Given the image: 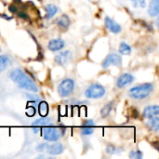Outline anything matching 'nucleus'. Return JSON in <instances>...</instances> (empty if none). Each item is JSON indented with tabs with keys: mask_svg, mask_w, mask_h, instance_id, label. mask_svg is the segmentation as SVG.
<instances>
[{
	"mask_svg": "<svg viewBox=\"0 0 159 159\" xmlns=\"http://www.w3.org/2000/svg\"><path fill=\"white\" fill-rule=\"evenodd\" d=\"M75 89V82L71 78H66L62 80L58 87V93L61 97H68L70 96Z\"/></svg>",
	"mask_w": 159,
	"mask_h": 159,
	"instance_id": "7ed1b4c3",
	"label": "nucleus"
},
{
	"mask_svg": "<svg viewBox=\"0 0 159 159\" xmlns=\"http://www.w3.org/2000/svg\"><path fill=\"white\" fill-rule=\"evenodd\" d=\"M70 18L66 15V14H63L61 16H60L57 20H56V23L57 25L62 29V30H66L69 26H70Z\"/></svg>",
	"mask_w": 159,
	"mask_h": 159,
	"instance_id": "2eb2a0df",
	"label": "nucleus"
},
{
	"mask_svg": "<svg viewBox=\"0 0 159 159\" xmlns=\"http://www.w3.org/2000/svg\"><path fill=\"white\" fill-rule=\"evenodd\" d=\"M138 1V4L142 7H145V0H137Z\"/></svg>",
	"mask_w": 159,
	"mask_h": 159,
	"instance_id": "cd10ccee",
	"label": "nucleus"
},
{
	"mask_svg": "<svg viewBox=\"0 0 159 159\" xmlns=\"http://www.w3.org/2000/svg\"><path fill=\"white\" fill-rule=\"evenodd\" d=\"M131 52V48L126 42H121L119 45V53L122 55H129Z\"/></svg>",
	"mask_w": 159,
	"mask_h": 159,
	"instance_id": "aec40b11",
	"label": "nucleus"
},
{
	"mask_svg": "<svg viewBox=\"0 0 159 159\" xmlns=\"http://www.w3.org/2000/svg\"><path fill=\"white\" fill-rule=\"evenodd\" d=\"M71 59V52L69 50L62 51L56 55L55 57V62L59 65H66Z\"/></svg>",
	"mask_w": 159,
	"mask_h": 159,
	"instance_id": "9d476101",
	"label": "nucleus"
},
{
	"mask_svg": "<svg viewBox=\"0 0 159 159\" xmlns=\"http://www.w3.org/2000/svg\"><path fill=\"white\" fill-rule=\"evenodd\" d=\"M42 135L43 138L48 142H57L61 138V132L59 129L51 125L46 126L42 128Z\"/></svg>",
	"mask_w": 159,
	"mask_h": 159,
	"instance_id": "39448f33",
	"label": "nucleus"
},
{
	"mask_svg": "<svg viewBox=\"0 0 159 159\" xmlns=\"http://www.w3.org/2000/svg\"><path fill=\"white\" fill-rule=\"evenodd\" d=\"M94 126H95V123L93 120L84 121L81 127V134L85 136L91 135L94 132Z\"/></svg>",
	"mask_w": 159,
	"mask_h": 159,
	"instance_id": "9b49d317",
	"label": "nucleus"
},
{
	"mask_svg": "<svg viewBox=\"0 0 159 159\" xmlns=\"http://www.w3.org/2000/svg\"><path fill=\"white\" fill-rule=\"evenodd\" d=\"M122 64V58L120 55L116 54V53H112L110 55H108L104 61H102V67L103 68H108L111 65L114 66H120Z\"/></svg>",
	"mask_w": 159,
	"mask_h": 159,
	"instance_id": "423d86ee",
	"label": "nucleus"
},
{
	"mask_svg": "<svg viewBox=\"0 0 159 159\" xmlns=\"http://www.w3.org/2000/svg\"><path fill=\"white\" fill-rule=\"evenodd\" d=\"M115 151H116V147L114 146V145H112V144H110V145H108L107 147H106V152L108 153V154H114L115 153Z\"/></svg>",
	"mask_w": 159,
	"mask_h": 159,
	"instance_id": "393cba45",
	"label": "nucleus"
},
{
	"mask_svg": "<svg viewBox=\"0 0 159 159\" xmlns=\"http://www.w3.org/2000/svg\"><path fill=\"white\" fill-rule=\"evenodd\" d=\"M147 126L149 128V129L153 130V131H158L159 129V117L156 116L153 118H150L147 122Z\"/></svg>",
	"mask_w": 159,
	"mask_h": 159,
	"instance_id": "f3484780",
	"label": "nucleus"
},
{
	"mask_svg": "<svg viewBox=\"0 0 159 159\" xmlns=\"http://www.w3.org/2000/svg\"><path fill=\"white\" fill-rule=\"evenodd\" d=\"M38 112L41 117L47 116L48 114V105L46 102H41L38 105Z\"/></svg>",
	"mask_w": 159,
	"mask_h": 159,
	"instance_id": "6ab92c4d",
	"label": "nucleus"
},
{
	"mask_svg": "<svg viewBox=\"0 0 159 159\" xmlns=\"http://www.w3.org/2000/svg\"><path fill=\"white\" fill-rule=\"evenodd\" d=\"M130 1H132L134 3V7H137L138 6V1L137 0H130Z\"/></svg>",
	"mask_w": 159,
	"mask_h": 159,
	"instance_id": "c85d7f7f",
	"label": "nucleus"
},
{
	"mask_svg": "<svg viewBox=\"0 0 159 159\" xmlns=\"http://www.w3.org/2000/svg\"><path fill=\"white\" fill-rule=\"evenodd\" d=\"M105 94V89L100 84L90 85L85 91V96L89 99H100Z\"/></svg>",
	"mask_w": 159,
	"mask_h": 159,
	"instance_id": "20e7f679",
	"label": "nucleus"
},
{
	"mask_svg": "<svg viewBox=\"0 0 159 159\" xmlns=\"http://www.w3.org/2000/svg\"><path fill=\"white\" fill-rule=\"evenodd\" d=\"M134 80V76L130 74H123L121 75L117 81H116V87L119 88V89H122V88H125L126 86L131 84Z\"/></svg>",
	"mask_w": 159,
	"mask_h": 159,
	"instance_id": "6e6552de",
	"label": "nucleus"
},
{
	"mask_svg": "<svg viewBox=\"0 0 159 159\" xmlns=\"http://www.w3.org/2000/svg\"><path fill=\"white\" fill-rule=\"evenodd\" d=\"M49 125H51V119L47 116H44V117H41L39 119H36L35 121H34L32 124V128L34 129V132L37 133L40 129H42L46 126H49Z\"/></svg>",
	"mask_w": 159,
	"mask_h": 159,
	"instance_id": "0eeeda50",
	"label": "nucleus"
},
{
	"mask_svg": "<svg viewBox=\"0 0 159 159\" xmlns=\"http://www.w3.org/2000/svg\"><path fill=\"white\" fill-rule=\"evenodd\" d=\"M148 13L151 17H157L159 14V0H151Z\"/></svg>",
	"mask_w": 159,
	"mask_h": 159,
	"instance_id": "dca6fc26",
	"label": "nucleus"
},
{
	"mask_svg": "<svg viewBox=\"0 0 159 159\" xmlns=\"http://www.w3.org/2000/svg\"><path fill=\"white\" fill-rule=\"evenodd\" d=\"M9 10H10L11 12H13V13H17V11H18L19 9H18V7H17L16 6L11 5V6H9Z\"/></svg>",
	"mask_w": 159,
	"mask_h": 159,
	"instance_id": "bb28decb",
	"label": "nucleus"
},
{
	"mask_svg": "<svg viewBox=\"0 0 159 159\" xmlns=\"http://www.w3.org/2000/svg\"><path fill=\"white\" fill-rule=\"evenodd\" d=\"M104 24H105V27H106L109 31H111L112 33H114V34H118V33H120L121 30H122L121 26H120L116 20H114L113 19H111L110 17H106V18H105V20H104Z\"/></svg>",
	"mask_w": 159,
	"mask_h": 159,
	"instance_id": "1a4fd4ad",
	"label": "nucleus"
},
{
	"mask_svg": "<svg viewBox=\"0 0 159 159\" xmlns=\"http://www.w3.org/2000/svg\"><path fill=\"white\" fill-rule=\"evenodd\" d=\"M26 96H27V98H28V100H29V101H33V102H39V101H40L39 97H37V96H35V95H33V94H27Z\"/></svg>",
	"mask_w": 159,
	"mask_h": 159,
	"instance_id": "b1692460",
	"label": "nucleus"
},
{
	"mask_svg": "<svg viewBox=\"0 0 159 159\" xmlns=\"http://www.w3.org/2000/svg\"><path fill=\"white\" fill-rule=\"evenodd\" d=\"M58 12V7L52 4H49L46 7V19H51Z\"/></svg>",
	"mask_w": 159,
	"mask_h": 159,
	"instance_id": "a211bd4d",
	"label": "nucleus"
},
{
	"mask_svg": "<svg viewBox=\"0 0 159 159\" xmlns=\"http://www.w3.org/2000/svg\"><path fill=\"white\" fill-rule=\"evenodd\" d=\"M153 89L154 85L152 83L142 84L130 89L129 91V96L134 100H143L151 94Z\"/></svg>",
	"mask_w": 159,
	"mask_h": 159,
	"instance_id": "f03ea898",
	"label": "nucleus"
},
{
	"mask_svg": "<svg viewBox=\"0 0 159 159\" xmlns=\"http://www.w3.org/2000/svg\"><path fill=\"white\" fill-rule=\"evenodd\" d=\"M159 115V107L158 105H153V106H147L143 113V117L150 119L156 116H158Z\"/></svg>",
	"mask_w": 159,
	"mask_h": 159,
	"instance_id": "f8f14e48",
	"label": "nucleus"
},
{
	"mask_svg": "<svg viewBox=\"0 0 159 159\" xmlns=\"http://www.w3.org/2000/svg\"><path fill=\"white\" fill-rule=\"evenodd\" d=\"M129 157L130 158H137V159H141L143 158V154L141 151H132L130 154H129Z\"/></svg>",
	"mask_w": 159,
	"mask_h": 159,
	"instance_id": "5701e85b",
	"label": "nucleus"
},
{
	"mask_svg": "<svg viewBox=\"0 0 159 159\" xmlns=\"http://www.w3.org/2000/svg\"><path fill=\"white\" fill-rule=\"evenodd\" d=\"M9 62V58L7 55H0V73L7 69Z\"/></svg>",
	"mask_w": 159,
	"mask_h": 159,
	"instance_id": "412c9836",
	"label": "nucleus"
},
{
	"mask_svg": "<svg viewBox=\"0 0 159 159\" xmlns=\"http://www.w3.org/2000/svg\"><path fill=\"white\" fill-rule=\"evenodd\" d=\"M63 146L61 143H54V144H51V145H47V148H46V152L49 155H53V156H56V155H60L63 152Z\"/></svg>",
	"mask_w": 159,
	"mask_h": 159,
	"instance_id": "ddd939ff",
	"label": "nucleus"
},
{
	"mask_svg": "<svg viewBox=\"0 0 159 159\" xmlns=\"http://www.w3.org/2000/svg\"><path fill=\"white\" fill-rule=\"evenodd\" d=\"M47 143H41V144H39L37 147H36V149L38 150V151H40V152H42V151H45L46 150V148H47Z\"/></svg>",
	"mask_w": 159,
	"mask_h": 159,
	"instance_id": "a878e982",
	"label": "nucleus"
},
{
	"mask_svg": "<svg viewBox=\"0 0 159 159\" xmlns=\"http://www.w3.org/2000/svg\"><path fill=\"white\" fill-rule=\"evenodd\" d=\"M112 109H113V103H112V102L105 104V105L102 107V111H101L102 116V117H106V116H108L110 115V113H111Z\"/></svg>",
	"mask_w": 159,
	"mask_h": 159,
	"instance_id": "4be33fe9",
	"label": "nucleus"
},
{
	"mask_svg": "<svg viewBox=\"0 0 159 159\" xmlns=\"http://www.w3.org/2000/svg\"><path fill=\"white\" fill-rule=\"evenodd\" d=\"M10 78L12 79V81H14L18 87H20V89L32 91V92H37L38 91V88L36 86V84L34 83V81L33 79H31L22 70L20 69H14L10 75H9Z\"/></svg>",
	"mask_w": 159,
	"mask_h": 159,
	"instance_id": "f257e3e1",
	"label": "nucleus"
},
{
	"mask_svg": "<svg viewBox=\"0 0 159 159\" xmlns=\"http://www.w3.org/2000/svg\"><path fill=\"white\" fill-rule=\"evenodd\" d=\"M64 41L61 38L52 39L48 43V49L51 51H59L64 47Z\"/></svg>",
	"mask_w": 159,
	"mask_h": 159,
	"instance_id": "4468645a",
	"label": "nucleus"
}]
</instances>
